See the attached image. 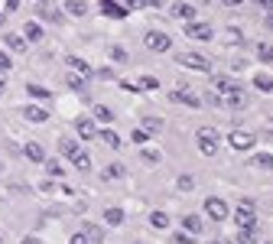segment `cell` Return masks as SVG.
Wrapping results in <instances>:
<instances>
[{"label": "cell", "mask_w": 273, "mask_h": 244, "mask_svg": "<svg viewBox=\"0 0 273 244\" xmlns=\"http://www.w3.org/2000/svg\"><path fill=\"white\" fill-rule=\"evenodd\" d=\"M195 140H199V150L205 153V156H215L218 153V130L215 127H199V134H195Z\"/></svg>", "instance_id": "1"}, {"label": "cell", "mask_w": 273, "mask_h": 244, "mask_svg": "<svg viewBox=\"0 0 273 244\" xmlns=\"http://www.w3.org/2000/svg\"><path fill=\"white\" fill-rule=\"evenodd\" d=\"M205 215L215 218V221H224V218H231V208H228V202H224V199L211 195V199H205Z\"/></svg>", "instance_id": "2"}, {"label": "cell", "mask_w": 273, "mask_h": 244, "mask_svg": "<svg viewBox=\"0 0 273 244\" xmlns=\"http://www.w3.org/2000/svg\"><path fill=\"white\" fill-rule=\"evenodd\" d=\"M234 221L237 228H247V231H257V215H254V205H250L247 199L241 202V208L234 212Z\"/></svg>", "instance_id": "3"}, {"label": "cell", "mask_w": 273, "mask_h": 244, "mask_svg": "<svg viewBox=\"0 0 273 244\" xmlns=\"http://www.w3.org/2000/svg\"><path fill=\"white\" fill-rule=\"evenodd\" d=\"M218 104H224V108H231V111H241L244 104H247V95H244V88H231V92H224V95H218Z\"/></svg>", "instance_id": "4"}, {"label": "cell", "mask_w": 273, "mask_h": 244, "mask_svg": "<svg viewBox=\"0 0 273 244\" xmlns=\"http://www.w3.org/2000/svg\"><path fill=\"white\" fill-rule=\"evenodd\" d=\"M143 43H147V49H153V52H169V49H173V39L166 36V33H147V36H143Z\"/></svg>", "instance_id": "5"}, {"label": "cell", "mask_w": 273, "mask_h": 244, "mask_svg": "<svg viewBox=\"0 0 273 244\" xmlns=\"http://www.w3.org/2000/svg\"><path fill=\"white\" fill-rule=\"evenodd\" d=\"M228 143H231V146H234V150H241V153H247V150H250V146H254V143H257V137H254V134H247V130H231V134H228Z\"/></svg>", "instance_id": "6"}, {"label": "cell", "mask_w": 273, "mask_h": 244, "mask_svg": "<svg viewBox=\"0 0 273 244\" xmlns=\"http://www.w3.org/2000/svg\"><path fill=\"white\" fill-rule=\"evenodd\" d=\"M182 65L192 68V72H211V59L208 55H199V52H186L182 55Z\"/></svg>", "instance_id": "7"}, {"label": "cell", "mask_w": 273, "mask_h": 244, "mask_svg": "<svg viewBox=\"0 0 273 244\" xmlns=\"http://www.w3.org/2000/svg\"><path fill=\"white\" fill-rule=\"evenodd\" d=\"M173 101H176V104H186V108H199L202 98L195 95V92H189L186 85H179V88H173Z\"/></svg>", "instance_id": "8"}, {"label": "cell", "mask_w": 273, "mask_h": 244, "mask_svg": "<svg viewBox=\"0 0 273 244\" xmlns=\"http://www.w3.org/2000/svg\"><path fill=\"white\" fill-rule=\"evenodd\" d=\"M186 36H189V39H199V43H208V39H211V26H208V23H195V20H189Z\"/></svg>", "instance_id": "9"}, {"label": "cell", "mask_w": 273, "mask_h": 244, "mask_svg": "<svg viewBox=\"0 0 273 244\" xmlns=\"http://www.w3.org/2000/svg\"><path fill=\"white\" fill-rule=\"evenodd\" d=\"M98 7H101V13H104V17H111V20H124L127 13H130V10H124L117 0H101Z\"/></svg>", "instance_id": "10"}, {"label": "cell", "mask_w": 273, "mask_h": 244, "mask_svg": "<svg viewBox=\"0 0 273 244\" xmlns=\"http://www.w3.org/2000/svg\"><path fill=\"white\" fill-rule=\"evenodd\" d=\"M46 33H43V23H36V20H30V23H23V39L26 43H39Z\"/></svg>", "instance_id": "11"}, {"label": "cell", "mask_w": 273, "mask_h": 244, "mask_svg": "<svg viewBox=\"0 0 273 244\" xmlns=\"http://www.w3.org/2000/svg\"><path fill=\"white\" fill-rule=\"evenodd\" d=\"M23 117H26L30 124H43L46 117H49V111L39 108V104H26V108H23Z\"/></svg>", "instance_id": "12"}, {"label": "cell", "mask_w": 273, "mask_h": 244, "mask_svg": "<svg viewBox=\"0 0 273 244\" xmlns=\"http://www.w3.org/2000/svg\"><path fill=\"white\" fill-rule=\"evenodd\" d=\"M75 127H78V137H81V140H94V137H98V127H94L91 117H81Z\"/></svg>", "instance_id": "13"}, {"label": "cell", "mask_w": 273, "mask_h": 244, "mask_svg": "<svg viewBox=\"0 0 273 244\" xmlns=\"http://www.w3.org/2000/svg\"><path fill=\"white\" fill-rule=\"evenodd\" d=\"M81 231H85V238H88V244H101V241H104V228H98V225H91V221H85V225H81Z\"/></svg>", "instance_id": "14"}, {"label": "cell", "mask_w": 273, "mask_h": 244, "mask_svg": "<svg viewBox=\"0 0 273 244\" xmlns=\"http://www.w3.org/2000/svg\"><path fill=\"white\" fill-rule=\"evenodd\" d=\"M26 159H33V163H43V159H46V150H43V143H36V140H30V143H26Z\"/></svg>", "instance_id": "15"}, {"label": "cell", "mask_w": 273, "mask_h": 244, "mask_svg": "<svg viewBox=\"0 0 273 244\" xmlns=\"http://www.w3.org/2000/svg\"><path fill=\"white\" fill-rule=\"evenodd\" d=\"M68 68H72V72H78V75H91V65H88L85 59H81V55H68Z\"/></svg>", "instance_id": "16"}, {"label": "cell", "mask_w": 273, "mask_h": 244, "mask_svg": "<svg viewBox=\"0 0 273 244\" xmlns=\"http://www.w3.org/2000/svg\"><path fill=\"white\" fill-rule=\"evenodd\" d=\"M173 17H179V20H195V7L192 4H173Z\"/></svg>", "instance_id": "17"}, {"label": "cell", "mask_w": 273, "mask_h": 244, "mask_svg": "<svg viewBox=\"0 0 273 244\" xmlns=\"http://www.w3.org/2000/svg\"><path fill=\"white\" fill-rule=\"evenodd\" d=\"M39 17L49 20V23H62V13H59L52 4H39Z\"/></svg>", "instance_id": "18"}, {"label": "cell", "mask_w": 273, "mask_h": 244, "mask_svg": "<svg viewBox=\"0 0 273 244\" xmlns=\"http://www.w3.org/2000/svg\"><path fill=\"white\" fill-rule=\"evenodd\" d=\"M98 140L104 143L107 150H117V146H120V137L114 134V130H101V134H98Z\"/></svg>", "instance_id": "19"}, {"label": "cell", "mask_w": 273, "mask_h": 244, "mask_svg": "<svg viewBox=\"0 0 273 244\" xmlns=\"http://www.w3.org/2000/svg\"><path fill=\"white\" fill-rule=\"evenodd\" d=\"M254 88L263 95H273V78L270 75H254Z\"/></svg>", "instance_id": "20"}, {"label": "cell", "mask_w": 273, "mask_h": 244, "mask_svg": "<svg viewBox=\"0 0 273 244\" xmlns=\"http://www.w3.org/2000/svg\"><path fill=\"white\" fill-rule=\"evenodd\" d=\"M104 221H107L111 228L124 225V208H107V212H104Z\"/></svg>", "instance_id": "21"}, {"label": "cell", "mask_w": 273, "mask_h": 244, "mask_svg": "<svg viewBox=\"0 0 273 244\" xmlns=\"http://www.w3.org/2000/svg\"><path fill=\"white\" fill-rule=\"evenodd\" d=\"M94 121H101V124H111V121H114V111L107 108V104H94Z\"/></svg>", "instance_id": "22"}, {"label": "cell", "mask_w": 273, "mask_h": 244, "mask_svg": "<svg viewBox=\"0 0 273 244\" xmlns=\"http://www.w3.org/2000/svg\"><path fill=\"white\" fill-rule=\"evenodd\" d=\"M72 166H75V170H81V173H88V170H91V156L78 150V153L72 156Z\"/></svg>", "instance_id": "23"}, {"label": "cell", "mask_w": 273, "mask_h": 244, "mask_svg": "<svg viewBox=\"0 0 273 244\" xmlns=\"http://www.w3.org/2000/svg\"><path fill=\"white\" fill-rule=\"evenodd\" d=\"M46 173H49L52 179H62L65 176V166L59 163V159H46Z\"/></svg>", "instance_id": "24"}, {"label": "cell", "mask_w": 273, "mask_h": 244, "mask_svg": "<svg viewBox=\"0 0 273 244\" xmlns=\"http://www.w3.org/2000/svg\"><path fill=\"white\" fill-rule=\"evenodd\" d=\"M153 88H160V82H156V75H143V78L136 82V92H153Z\"/></svg>", "instance_id": "25"}, {"label": "cell", "mask_w": 273, "mask_h": 244, "mask_svg": "<svg viewBox=\"0 0 273 244\" xmlns=\"http://www.w3.org/2000/svg\"><path fill=\"white\" fill-rule=\"evenodd\" d=\"M250 163H254L257 170H273V156H270V153H257Z\"/></svg>", "instance_id": "26"}, {"label": "cell", "mask_w": 273, "mask_h": 244, "mask_svg": "<svg viewBox=\"0 0 273 244\" xmlns=\"http://www.w3.org/2000/svg\"><path fill=\"white\" fill-rule=\"evenodd\" d=\"M7 49H13V52H23V49H26V39L17 36V33H10V36H7Z\"/></svg>", "instance_id": "27"}, {"label": "cell", "mask_w": 273, "mask_h": 244, "mask_svg": "<svg viewBox=\"0 0 273 244\" xmlns=\"http://www.w3.org/2000/svg\"><path fill=\"white\" fill-rule=\"evenodd\" d=\"M72 17H85L88 13V7H85V0H68V7H65Z\"/></svg>", "instance_id": "28"}, {"label": "cell", "mask_w": 273, "mask_h": 244, "mask_svg": "<svg viewBox=\"0 0 273 244\" xmlns=\"http://www.w3.org/2000/svg\"><path fill=\"white\" fill-rule=\"evenodd\" d=\"M68 88H72V92H85V75H78V72H72L68 75Z\"/></svg>", "instance_id": "29"}, {"label": "cell", "mask_w": 273, "mask_h": 244, "mask_svg": "<svg viewBox=\"0 0 273 244\" xmlns=\"http://www.w3.org/2000/svg\"><path fill=\"white\" fill-rule=\"evenodd\" d=\"M59 150H62V156H68V159H72L75 153L81 150V146H78V140H62V143H59Z\"/></svg>", "instance_id": "30"}, {"label": "cell", "mask_w": 273, "mask_h": 244, "mask_svg": "<svg viewBox=\"0 0 273 244\" xmlns=\"http://www.w3.org/2000/svg\"><path fill=\"white\" fill-rule=\"evenodd\" d=\"M182 225H186L189 234H199V231H202V221L195 218V215H186V218H182Z\"/></svg>", "instance_id": "31"}, {"label": "cell", "mask_w": 273, "mask_h": 244, "mask_svg": "<svg viewBox=\"0 0 273 244\" xmlns=\"http://www.w3.org/2000/svg\"><path fill=\"white\" fill-rule=\"evenodd\" d=\"M150 225L153 228H169V215L166 212H153L150 215Z\"/></svg>", "instance_id": "32"}, {"label": "cell", "mask_w": 273, "mask_h": 244, "mask_svg": "<svg viewBox=\"0 0 273 244\" xmlns=\"http://www.w3.org/2000/svg\"><path fill=\"white\" fill-rule=\"evenodd\" d=\"M140 156H143V163H150V166H156V163H160V150H153V146H143V153H140Z\"/></svg>", "instance_id": "33"}, {"label": "cell", "mask_w": 273, "mask_h": 244, "mask_svg": "<svg viewBox=\"0 0 273 244\" xmlns=\"http://www.w3.org/2000/svg\"><path fill=\"white\" fill-rule=\"evenodd\" d=\"M143 130H147V134H156V130H163V121L160 117H143Z\"/></svg>", "instance_id": "34"}, {"label": "cell", "mask_w": 273, "mask_h": 244, "mask_svg": "<svg viewBox=\"0 0 273 244\" xmlns=\"http://www.w3.org/2000/svg\"><path fill=\"white\" fill-rule=\"evenodd\" d=\"M120 176H124V166H120V163H111L104 170V179H111V183H114V179H120Z\"/></svg>", "instance_id": "35"}, {"label": "cell", "mask_w": 273, "mask_h": 244, "mask_svg": "<svg viewBox=\"0 0 273 244\" xmlns=\"http://www.w3.org/2000/svg\"><path fill=\"white\" fill-rule=\"evenodd\" d=\"M26 92H30L33 98H43V101H46V98H49V88H43V85H36V82H33V85H26Z\"/></svg>", "instance_id": "36"}, {"label": "cell", "mask_w": 273, "mask_h": 244, "mask_svg": "<svg viewBox=\"0 0 273 244\" xmlns=\"http://www.w3.org/2000/svg\"><path fill=\"white\" fill-rule=\"evenodd\" d=\"M231 88H234L231 78H215V95H224V92H231Z\"/></svg>", "instance_id": "37"}, {"label": "cell", "mask_w": 273, "mask_h": 244, "mask_svg": "<svg viewBox=\"0 0 273 244\" xmlns=\"http://www.w3.org/2000/svg\"><path fill=\"white\" fill-rule=\"evenodd\" d=\"M237 244H257V231H247V228H241V234H237Z\"/></svg>", "instance_id": "38"}, {"label": "cell", "mask_w": 273, "mask_h": 244, "mask_svg": "<svg viewBox=\"0 0 273 244\" xmlns=\"http://www.w3.org/2000/svg\"><path fill=\"white\" fill-rule=\"evenodd\" d=\"M111 59L124 65V62H127V49H124V46H111Z\"/></svg>", "instance_id": "39"}, {"label": "cell", "mask_w": 273, "mask_h": 244, "mask_svg": "<svg viewBox=\"0 0 273 244\" xmlns=\"http://www.w3.org/2000/svg\"><path fill=\"white\" fill-rule=\"evenodd\" d=\"M257 55H260V62H273V46H257Z\"/></svg>", "instance_id": "40"}, {"label": "cell", "mask_w": 273, "mask_h": 244, "mask_svg": "<svg viewBox=\"0 0 273 244\" xmlns=\"http://www.w3.org/2000/svg\"><path fill=\"white\" fill-rule=\"evenodd\" d=\"M130 140H133V143H140V146H147V140H150V134H147V130H143V127H140V130H133V137H130Z\"/></svg>", "instance_id": "41"}, {"label": "cell", "mask_w": 273, "mask_h": 244, "mask_svg": "<svg viewBox=\"0 0 273 244\" xmlns=\"http://www.w3.org/2000/svg\"><path fill=\"white\" fill-rule=\"evenodd\" d=\"M10 65H13V62H10V55H7L4 49H0V72H7V68H10Z\"/></svg>", "instance_id": "42"}, {"label": "cell", "mask_w": 273, "mask_h": 244, "mask_svg": "<svg viewBox=\"0 0 273 244\" xmlns=\"http://www.w3.org/2000/svg\"><path fill=\"white\" fill-rule=\"evenodd\" d=\"M173 241H176V244H192V234H189V231H182V234H176Z\"/></svg>", "instance_id": "43"}, {"label": "cell", "mask_w": 273, "mask_h": 244, "mask_svg": "<svg viewBox=\"0 0 273 244\" xmlns=\"http://www.w3.org/2000/svg\"><path fill=\"white\" fill-rule=\"evenodd\" d=\"M68 244H88V238H85V231H78V234H72V238H68Z\"/></svg>", "instance_id": "44"}, {"label": "cell", "mask_w": 273, "mask_h": 244, "mask_svg": "<svg viewBox=\"0 0 273 244\" xmlns=\"http://www.w3.org/2000/svg\"><path fill=\"white\" fill-rule=\"evenodd\" d=\"M192 186H195V183H192V179H189V176H182V179H179V189H182V192H189V189H192Z\"/></svg>", "instance_id": "45"}, {"label": "cell", "mask_w": 273, "mask_h": 244, "mask_svg": "<svg viewBox=\"0 0 273 244\" xmlns=\"http://www.w3.org/2000/svg\"><path fill=\"white\" fill-rule=\"evenodd\" d=\"M136 4H140V7H163L166 0H136Z\"/></svg>", "instance_id": "46"}, {"label": "cell", "mask_w": 273, "mask_h": 244, "mask_svg": "<svg viewBox=\"0 0 273 244\" xmlns=\"http://www.w3.org/2000/svg\"><path fill=\"white\" fill-rule=\"evenodd\" d=\"M20 10V0H7V13H17Z\"/></svg>", "instance_id": "47"}, {"label": "cell", "mask_w": 273, "mask_h": 244, "mask_svg": "<svg viewBox=\"0 0 273 244\" xmlns=\"http://www.w3.org/2000/svg\"><path fill=\"white\" fill-rule=\"evenodd\" d=\"M4 92H7V75L0 72V98H4Z\"/></svg>", "instance_id": "48"}, {"label": "cell", "mask_w": 273, "mask_h": 244, "mask_svg": "<svg viewBox=\"0 0 273 244\" xmlns=\"http://www.w3.org/2000/svg\"><path fill=\"white\" fill-rule=\"evenodd\" d=\"M23 244H43V241H39L36 234H30V238H23Z\"/></svg>", "instance_id": "49"}, {"label": "cell", "mask_w": 273, "mask_h": 244, "mask_svg": "<svg viewBox=\"0 0 273 244\" xmlns=\"http://www.w3.org/2000/svg\"><path fill=\"white\" fill-rule=\"evenodd\" d=\"M260 7H267V10H273V0H257Z\"/></svg>", "instance_id": "50"}, {"label": "cell", "mask_w": 273, "mask_h": 244, "mask_svg": "<svg viewBox=\"0 0 273 244\" xmlns=\"http://www.w3.org/2000/svg\"><path fill=\"white\" fill-rule=\"evenodd\" d=\"M221 4H228V7H237V4H241V0H221Z\"/></svg>", "instance_id": "51"}, {"label": "cell", "mask_w": 273, "mask_h": 244, "mask_svg": "<svg viewBox=\"0 0 273 244\" xmlns=\"http://www.w3.org/2000/svg\"><path fill=\"white\" fill-rule=\"evenodd\" d=\"M211 244H221V241H211Z\"/></svg>", "instance_id": "52"}]
</instances>
